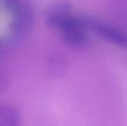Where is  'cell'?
I'll use <instances>...</instances> for the list:
<instances>
[{"label":"cell","instance_id":"8992f818","mask_svg":"<svg viewBox=\"0 0 127 126\" xmlns=\"http://www.w3.org/2000/svg\"><path fill=\"white\" fill-rule=\"evenodd\" d=\"M30 4L26 0H4V7L12 16L19 13Z\"/></svg>","mask_w":127,"mask_h":126},{"label":"cell","instance_id":"ba28073f","mask_svg":"<svg viewBox=\"0 0 127 126\" xmlns=\"http://www.w3.org/2000/svg\"><path fill=\"white\" fill-rule=\"evenodd\" d=\"M0 48H1V44H0Z\"/></svg>","mask_w":127,"mask_h":126},{"label":"cell","instance_id":"7a4b0ae2","mask_svg":"<svg viewBox=\"0 0 127 126\" xmlns=\"http://www.w3.org/2000/svg\"><path fill=\"white\" fill-rule=\"evenodd\" d=\"M70 4L66 1H57L53 3L48 11V24L54 28H59V26L71 16Z\"/></svg>","mask_w":127,"mask_h":126},{"label":"cell","instance_id":"6da1fadb","mask_svg":"<svg viewBox=\"0 0 127 126\" xmlns=\"http://www.w3.org/2000/svg\"><path fill=\"white\" fill-rule=\"evenodd\" d=\"M33 26V13L32 9L29 6L21 12L13 16L10 28L11 32L16 37H26L31 31Z\"/></svg>","mask_w":127,"mask_h":126},{"label":"cell","instance_id":"5b68a950","mask_svg":"<svg viewBox=\"0 0 127 126\" xmlns=\"http://www.w3.org/2000/svg\"><path fill=\"white\" fill-rule=\"evenodd\" d=\"M66 69V60L63 56L54 55L49 58L47 64V71L51 76H60Z\"/></svg>","mask_w":127,"mask_h":126},{"label":"cell","instance_id":"277c9868","mask_svg":"<svg viewBox=\"0 0 127 126\" xmlns=\"http://www.w3.org/2000/svg\"><path fill=\"white\" fill-rule=\"evenodd\" d=\"M95 29H96L104 38L108 39L109 41L117 42V44H121V45L126 44V38L124 37L123 35H121L117 30L110 28V27L104 26V25H97V26L95 27Z\"/></svg>","mask_w":127,"mask_h":126},{"label":"cell","instance_id":"52a82bcc","mask_svg":"<svg viewBox=\"0 0 127 126\" xmlns=\"http://www.w3.org/2000/svg\"><path fill=\"white\" fill-rule=\"evenodd\" d=\"M9 86V77L6 70L0 68V92H3Z\"/></svg>","mask_w":127,"mask_h":126},{"label":"cell","instance_id":"3957f363","mask_svg":"<svg viewBox=\"0 0 127 126\" xmlns=\"http://www.w3.org/2000/svg\"><path fill=\"white\" fill-rule=\"evenodd\" d=\"M19 112L10 105L0 104V126H19Z\"/></svg>","mask_w":127,"mask_h":126}]
</instances>
